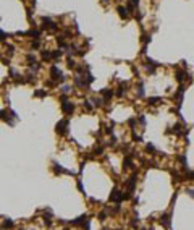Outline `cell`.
Wrapping results in <instances>:
<instances>
[{
  "label": "cell",
  "instance_id": "obj_1",
  "mask_svg": "<svg viewBox=\"0 0 194 230\" xmlns=\"http://www.w3.org/2000/svg\"><path fill=\"white\" fill-rule=\"evenodd\" d=\"M42 29L55 33V31L58 29V25H57L52 18H49V16H42Z\"/></svg>",
  "mask_w": 194,
  "mask_h": 230
},
{
  "label": "cell",
  "instance_id": "obj_2",
  "mask_svg": "<svg viewBox=\"0 0 194 230\" xmlns=\"http://www.w3.org/2000/svg\"><path fill=\"white\" fill-rule=\"evenodd\" d=\"M60 99H62V110H63V114L71 115L73 112H75V104L70 102V100H66V96H65V94L62 96Z\"/></svg>",
  "mask_w": 194,
  "mask_h": 230
},
{
  "label": "cell",
  "instance_id": "obj_3",
  "mask_svg": "<svg viewBox=\"0 0 194 230\" xmlns=\"http://www.w3.org/2000/svg\"><path fill=\"white\" fill-rule=\"evenodd\" d=\"M0 118H3L8 125H13V123H15V118H16V114L13 110H2V112H0Z\"/></svg>",
  "mask_w": 194,
  "mask_h": 230
},
{
  "label": "cell",
  "instance_id": "obj_4",
  "mask_svg": "<svg viewBox=\"0 0 194 230\" xmlns=\"http://www.w3.org/2000/svg\"><path fill=\"white\" fill-rule=\"evenodd\" d=\"M55 131H57L58 135H66V133H68V120H66V118L60 120L58 123H57V128H55Z\"/></svg>",
  "mask_w": 194,
  "mask_h": 230
},
{
  "label": "cell",
  "instance_id": "obj_5",
  "mask_svg": "<svg viewBox=\"0 0 194 230\" xmlns=\"http://www.w3.org/2000/svg\"><path fill=\"white\" fill-rule=\"evenodd\" d=\"M110 201L112 203H117V204H120L121 201H123V193H120V190L115 186L113 190H112V193H110Z\"/></svg>",
  "mask_w": 194,
  "mask_h": 230
},
{
  "label": "cell",
  "instance_id": "obj_6",
  "mask_svg": "<svg viewBox=\"0 0 194 230\" xmlns=\"http://www.w3.org/2000/svg\"><path fill=\"white\" fill-rule=\"evenodd\" d=\"M160 225H164L165 229H170V225H171V212H165V214L160 215L159 219Z\"/></svg>",
  "mask_w": 194,
  "mask_h": 230
},
{
  "label": "cell",
  "instance_id": "obj_7",
  "mask_svg": "<svg viewBox=\"0 0 194 230\" xmlns=\"http://www.w3.org/2000/svg\"><path fill=\"white\" fill-rule=\"evenodd\" d=\"M113 94H115L113 89H110V88H105V89L100 91V96H102V100H104V102H109V100L113 97Z\"/></svg>",
  "mask_w": 194,
  "mask_h": 230
},
{
  "label": "cell",
  "instance_id": "obj_8",
  "mask_svg": "<svg viewBox=\"0 0 194 230\" xmlns=\"http://www.w3.org/2000/svg\"><path fill=\"white\" fill-rule=\"evenodd\" d=\"M117 11H118V15H120V18H123V20H128L129 16H131V11L126 8V7H121V5H118L117 7Z\"/></svg>",
  "mask_w": 194,
  "mask_h": 230
},
{
  "label": "cell",
  "instance_id": "obj_9",
  "mask_svg": "<svg viewBox=\"0 0 194 230\" xmlns=\"http://www.w3.org/2000/svg\"><path fill=\"white\" fill-rule=\"evenodd\" d=\"M40 60L42 62H52V50H42V52H40Z\"/></svg>",
  "mask_w": 194,
  "mask_h": 230
},
{
  "label": "cell",
  "instance_id": "obj_10",
  "mask_svg": "<svg viewBox=\"0 0 194 230\" xmlns=\"http://www.w3.org/2000/svg\"><path fill=\"white\" fill-rule=\"evenodd\" d=\"M138 7H139V0H128V3H126V8L129 11H134Z\"/></svg>",
  "mask_w": 194,
  "mask_h": 230
},
{
  "label": "cell",
  "instance_id": "obj_11",
  "mask_svg": "<svg viewBox=\"0 0 194 230\" xmlns=\"http://www.w3.org/2000/svg\"><path fill=\"white\" fill-rule=\"evenodd\" d=\"M66 66H68L70 70H76V68H78V63L75 62V58H71V57H66Z\"/></svg>",
  "mask_w": 194,
  "mask_h": 230
},
{
  "label": "cell",
  "instance_id": "obj_12",
  "mask_svg": "<svg viewBox=\"0 0 194 230\" xmlns=\"http://www.w3.org/2000/svg\"><path fill=\"white\" fill-rule=\"evenodd\" d=\"M133 159H131V157H129V156H126V157H124L123 159V167L124 169H133Z\"/></svg>",
  "mask_w": 194,
  "mask_h": 230
},
{
  "label": "cell",
  "instance_id": "obj_13",
  "mask_svg": "<svg viewBox=\"0 0 194 230\" xmlns=\"http://www.w3.org/2000/svg\"><path fill=\"white\" fill-rule=\"evenodd\" d=\"M159 102H162V97H149V100H147L149 105H157Z\"/></svg>",
  "mask_w": 194,
  "mask_h": 230
},
{
  "label": "cell",
  "instance_id": "obj_14",
  "mask_svg": "<svg viewBox=\"0 0 194 230\" xmlns=\"http://www.w3.org/2000/svg\"><path fill=\"white\" fill-rule=\"evenodd\" d=\"M47 96V91L45 89H36L34 91V97H45Z\"/></svg>",
  "mask_w": 194,
  "mask_h": 230
},
{
  "label": "cell",
  "instance_id": "obj_15",
  "mask_svg": "<svg viewBox=\"0 0 194 230\" xmlns=\"http://www.w3.org/2000/svg\"><path fill=\"white\" fill-rule=\"evenodd\" d=\"M144 96V84H142V81L139 83V86H138V97H142Z\"/></svg>",
  "mask_w": 194,
  "mask_h": 230
},
{
  "label": "cell",
  "instance_id": "obj_16",
  "mask_svg": "<svg viewBox=\"0 0 194 230\" xmlns=\"http://www.w3.org/2000/svg\"><path fill=\"white\" fill-rule=\"evenodd\" d=\"M39 47H40V39H34V41H32V42H31V49H39Z\"/></svg>",
  "mask_w": 194,
  "mask_h": 230
},
{
  "label": "cell",
  "instance_id": "obj_17",
  "mask_svg": "<svg viewBox=\"0 0 194 230\" xmlns=\"http://www.w3.org/2000/svg\"><path fill=\"white\" fill-rule=\"evenodd\" d=\"M146 151H147V152H152V154H154V152H155V146L152 144V143H149V144H146Z\"/></svg>",
  "mask_w": 194,
  "mask_h": 230
},
{
  "label": "cell",
  "instance_id": "obj_18",
  "mask_svg": "<svg viewBox=\"0 0 194 230\" xmlns=\"http://www.w3.org/2000/svg\"><path fill=\"white\" fill-rule=\"evenodd\" d=\"M83 107H84L86 110H91V109H92V105L89 104V100H84V104H83Z\"/></svg>",
  "mask_w": 194,
  "mask_h": 230
},
{
  "label": "cell",
  "instance_id": "obj_19",
  "mask_svg": "<svg viewBox=\"0 0 194 230\" xmlns=\"http://www.w3.org/2000/svg\"><path fill=\"white\" fill-rule=\"evenodd\" d=\"M138 225H139V220H138V219L131 220V227H133V229H138Z\"/></svg>",
  "mask_w": 194,
  "mask_h": 230
},
{
  "label": "cell",
  "instance_id": "obj_20",
  "mask_svg": "<svg viewBox=\"0 0 194 230\" xmlns=\"http://www.w3.org/2000/svg\"><path fill=\"white\" fill-rule=\"evenodd\" d=\"M128 125H129V126H134V125H136V118H134V117L128 120Z\"/></svg>",
  "mask_w": 194,
  "mask_h": 230
},
{
  "label": "cell",
  "instance_id": "obj_21",
  "mask_svg": "<svg viewBox=\"0 0 194 230\" xmlns=\"http://www.w3.org/2000/svg\"><path fill=\"white\" fill-rule=\"evenodd\" d=\"M139 123L141 125H146V117L144 115H139Z\"/></svg>",
  "mask_w": 194,
  "mask_h": 230
},
{
  "label": "cell",
  "instance_id": "obj_22",
  "mask_svg": "<svg viewBox=\"0 0 194 230\" xmlns=\"http://www.w3.org/2000/svg\"><path fill=\"white\" fill-rule=\"evenodd\" d=\"M186 193H189L191 196H194V190H191V188H188V190H186Z\"/></svg>",
  "mask_w": 194,
  "mask_h": 230
},
{
  "label": "cell",
  "instance_id": "obj_23",
  "mask_svg": "<svg viewBox=\"0 0 194 230\" xmlns=\"http://www.w3.org/2000/svg\"><path fill=\"white\" fill-rule=\"evenodd\" d=\"M102 230H107V229H102Z\"/></svg>",
  "mask_w": 194,
  "mask_h": 230
}]
</instances>
